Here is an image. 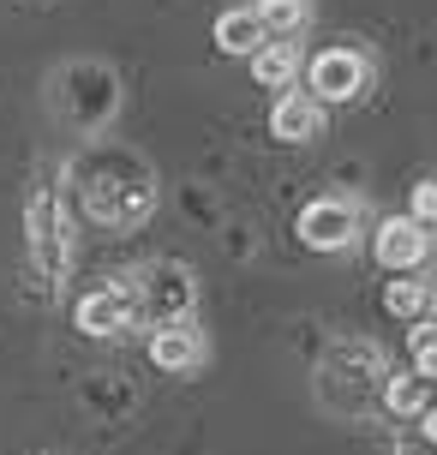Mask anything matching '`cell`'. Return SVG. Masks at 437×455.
I'll return each mask as SVG.
<instances>
[{"instance_id": "6da1fadb", "label": "cell", "mask_w": 437, "mask_h": 455, "mask_svg": "<svg viewBox=\"0 0 437 455\" xmlns=\"http://www.w3.org/2000/svg\"><path fill=\"white\" fill-rule=\"evenodd\" d=\"M384 354L371 347V341H342L330 360L318 365V395L330 402L336 413H366L377 395H384Z\"/></svg>"}, {"instance_id": "7a4b0ae2", "label": "cell", "mask_w": 437, "mask_h": 455, "mask_svg": "<svg viewBox=\"0 0 437 455\" xmlns=\"http://www.w3.org/2000/svg\"><path fill=\"white\" fill-rule=\"evenodd\" d=\"M192 306H198V282H192L186 264L162 258V264H150L139 275V312H150L156 323H186Z\"/></svg>"}, {"instance_id": "3957f363", "label": "cell", "mask_w": 437, "mask_h": 455, "mask_svg": "<svg viewBox=\"0 0 437 455\" xmlns=\"http://www.w3.org/2000/svg\"><path fill=\"white\" fill-rule=\"evenodd\" d=\"M366 84H371V60L360 48H323L306 72V96L318 108L323 102H354V96H366Z\"/></svg>"}, {"instance_id": "277c9868", "label": "cell", "mask_w": 437, "mask_h": 455, "mask_svg": "<svg viewBox=\"0 0 437 455\" xmlns=\"http://www.w3.org/2000/svg\"><path fill=\"white\" fill-rule=\"evenodd\" d=\"M139 288H132V275H120V282H108V288H96V294L78 299V330L96 341L108 336H126L132 323H139Z\"/></svg>"}, {"instance_id": "5b68a950", "label": "cell", "mask_w": 437, "mask_h": 455, "mask_svg": "<svg viewBox=\"0 0 437 455\" xmlns=\"http://www.w3.org/2000/svg\"><path fill=\"white\" fill-rule=\"evenodd\" d=\"M24 228H30V258H36V270L54 282V275H67V258H72V246H67V216H60V204H54V192H36L30 198V216H24Z\"/></svg>"}, {"instance_id": "8992f818", "label": "cell", "mask_w": 437, "mask_h": 455, "mask_svg": "<svg viewBox=\"0 0 437 455\" xmlns=\"http://www.w3.org/2000/svg\"><path fill=\"white\" fill-rule=\"evenodd\" d=\"M294 234H299V246H312V251H342L360 234V210L347 204V198H312V204L299 210Z\"/></svg>"}, {"instance_id": "52a82bcc", "label": "cell", "mask_w": 437, "mask_h": 455, "mask_svg": "<svg viewBox=\"0 0 437 455\" xmlns=\"http://www.w3.org/2000/svg\"><path fill=\"white\" fill-rule=\"evenodd\" d=\"M371 251H377V264L395 275H408L425 264V251H432V234L414 222V216H384L377 234H371Z\"/></svg>"}, {"instance_id": "ba28073f", "label": "cell", "mask_w": 437, "mask_h": 455, "mask_svg": "<svg viewBox=\"0 0 437 455\" xmlns=\"http://www.w3.org/2000/svg\"><path fill=\"white\" fill-rule=\"evenodd\" d=\"M150 360L162 371H192V365L204 360V330L186 318V323H156V336H150Z\"/></svg>"}, {"instance_id": "9c48e42d", "label": "cell", "mask_w": 437, "mask_h": 455, "mask_svg": "<svg viewBox=\"0 0 437 455\" xmlns=\"http://www.w3.org/2000/svg\"><path fill=\"white\" fill-rule=\"evenodd\" d=\"M270 132H276L282 144H312V138H323V108L306 91H288L276 108H270Z\"/></svg>"}, {"instance_id": "30bf717a", "label": "cell", "mask_w": 437, "mask_h": 455, "mask_svg": "<svg viewBox=\"0 0 437 455\" xmlns=\"http://www.w3.org/2000/svg\"><path fill=\"white\" fill-rule=\"evenodd\" d=\"M216 48L222 54H258L264 48V24H258L252 6H234V12L216 19Z\"/></svg>"}, {"instance_id": "8fae6325", "label": "cell", "mask_w": 437, "mask_h": 455, "mask_svg": "<svg viewBox=\"0 0 437 455\" xmlns=\"http://www.w3.org/2000/svg\"><path fill=\"white\" fill-rule=\"evenodd\" d=\"M384 408H390L395 419H419V413L432 408V384H425L419 371H390V378H384Z\"/></svg>"}, {"instance_id": "7c38bea8", "label": "cell", "mask_w": 437, "mask_h": 455, "mask_svg": "<svg viewBox=\"0 0 437 455\" xmlns=\"http://www.w3.org/2000/svg\"><path fill=\"white\" fill-rule=\"evenodd\" d=\"M384 306H390V318L425 323V312H432V282L425 275H395L390 288H384Z\"/></svg>"}, {"instance_id": "4fadbf2b", "label": "cell", "mask_w": 437, "mask_h": 455, "mask_svg": "<svg viewBox=\"0 0 437 455\" xmlns=\"http://www.w3.org/2000/svg\"><path fill=\"white\" fill-rule=\"evenodd\" d=\"M294 72H299V60H294V48H288V43H264L252 54V78L264 84V91H288Z\"/></svg>"}, {"instance_id": "5bb4252c", "label": "cell", "mask_w": 437, "mask_h": 455, "mask_svg": "<svg viewBox=\"0 0 437 455\" xmlns=\"http://www.w3.org/2000/svg\"><path fill=\"white\" fill-rule=\"evenodd\" d=\"M252 12L264 24V36H299L306 19H312V0H258Z\"/></svg>"}, {"instance_id": "9a60e30c", "label": "cell", "mask_w": 437, "mask_h": 455, "mask_svg": "<svg viewBox=\"0 0 437 455\" xmlns=\"http://www.w3.org/2000/svg\"><path fill=\"white\" fill-rule=\"evenodd\" d=\"M408 347H414V371L432 384V378H437V323H414Z\"/></svg>"}, {"instance_id": "2e32d148", "label": "cell", "mask_w": 437, "mask_h": 455, "mask_svg": "<svg viewBox=\"0 0 437 455\" xmlns=\"http://www.w3.org/2000/svg\"><path fill=\"white\" fill-rule=\"evenodd\" d=\"M419 228H437V180H419L414 186V210H408Z\"/></svg>"}, {"instance_id": "e0dca14e", "label": "cell", "mask_w": 437, "mask_h": 455, "mask_svg": "<svg viewBox=\"0 0 437 455\" xmlns=\"http://www.w3.org/2000/svg\"><path fill=\"white\" fill-rule=\"evenodd\" d=\"M419 432H425V443H437V402L419 413Z\"/></svg>"}]
</instances>
